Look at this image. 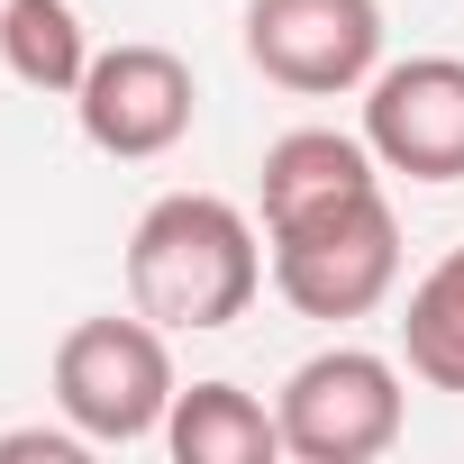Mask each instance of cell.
I'll list each match as a JSON object with an SVG mask.
<instances>
[{"label": "cell", "instance_id": "obj_1", "mask_svg": "<svg viewBox=\"0 0 464 464\" xmlns=\"http://www.w3.org/2000/svg\"><path fill=\"white\" fill-rule=\"evenodd\" d=\"M265 237L237 200L218 191H164L128 227V301L173 328V337H218L237 328L265 292Z\"/></svg>", "mask_w": 464, "mask_h": 464}, {"label": "cell", "instance_id": "obj_2", "mask_svg": "<svg viewBox=\"0 0 464 464\" xmlns=\"http://www.w3.org/2000/svg\"><path fill=\"white\" fill-rule=\"evenodd\" d=\"M265 265H274V292L301 310V319H373L392 292H401V209L392 191H355V200H328L310 218H283L265 227Z\"/></svg>", "mask_w": 464, "mask_h": 464}, {"label": "cell", "instance_id": "obj_3", "mask_svg": "<svg viewBox=\"0 0 464 464\" xmlns=\"http://www.w3.org/2000/svg\"><path fill=\"white\" fill-rule=\"evenodd\" d=\"M173 392H182L173 328H155L137 301L101 310V319H73L55 337V410L92 446H146V437H164Z\"/></svg>", "mask_w": 464, "mask_h": 464}, {"label": "cell", "instance_id": "obj_4", "mask_svg": "<svg viewBox=\"0 0 464 464\" xmlns=\"http://www.w3.org/2000/svg\"><path fill=\"white\" fill-rule=\"evenodd\" d=\"M274 419H283L292 464H373L410 428V382L373 346H319V355H301L283 373Z\"/></svg>", "mask_w": 464, "mask_h": 464}, {"label": "cell", "instance_id": "obj_5", "mask_svg": "<svg viewBox=\"0 0 464 464\" xmlns=\"http://www.w3.org/2000/svg\"><path fill=\"white\" fill-rule=\"evenodd\" d=\"M246 64L301 101L364 92L382 73V0H246Z\"/></svg>", "mask_w": 464, "mask_h": 464}, {"label": "cell", "instance_id": "obj_6", "mask_svg": "<svg viewBox=\"0 0 464 464\" xmlns=\"http://www.w3.org/2000/svg\"><path fill=\"white\" fill-rule=\"evenodd\" d=\"M73 119H82V146H101L119 164H155V155H173L191 137L200 82H191V64L173 46L128 37V46H101L92 55V73L73 92Z\"/></svg>", "mask_w": 464, "mask_h": 464}, {"label": "cell", "instance_id": "obj_7", "mask_svg": "<svg viewBox=\"0 0 464 464\" xmlns=\"http://www.w3.org/2000/svg\"><path fill=\"white\" fill-rule=\"evenodd\" d=\"M382 173L464 182V55H401L364 82V128Z\"/></svg>", "mask_w": 464, "mask_h": 464}, {"label": "cell", "instance_id": "obj_8", "mask_svg": "<svg viewBox=\"0 0 464 464\" xmlns=\"http://www.w3.org/2000/svg\"><path fill=\"white\" fill-rule=\"evenodd\" d=\"M373 182H382V164H373L364 137H346V128H283V137L265 146L256 209H265V227H283V218H310V209H328V200H355V191H373Z\"/></svg>", "mask_w": 464, "mask_h": 464}, {"label": "cell", "instance_id": "obj_9", "mask_svg": "<svg viewBox=\"0 0 464 464\" xmlns=\"http://www.w3.org/2000/svg\"><path fill=\"white\" fill-rule=\"evenodd\" d=\"M164 455L173 464H274L283 455V419L246 392V382H182L173 419H164Z\"/></svg>", "mask_w": 464, "mask_h": 464}, {"label": "cell", "instance_id": "obj_10", "mask_svg": "<svg viewBox=\"0 0 464 464\" xmlns=\"http://www.w3.org/2000/svg\"><path fill=\"white\" fill-rule=\"evenodd\" d=\"M92 55L101 46H92L73 0H0V64H10V82H28L46 101H73Z\"/></svg>", "mask_w": 464, "mask_h": 464}, {"label": "cell", "instance_id": "obj_11", "mask_svg": "<svg viewBox=\"0 0 464 464\" xmlns=\"http://www.w3.org/2000/svg\"><path fill=\"white\" fill-rule=\"evenodd\" d=\"M401 373L428 392H464V246H446L401 301Z\"/></svg>", "mask_w": 464, "mask_h": 464}, {"label": "cell", "instance_id": "obj_12", "mask_svg": "<svg viewBox=\"0 0 464 464\" xmlns=\"http://www.w3.org/2000/svg\"><path fill=\"white\" fill-rule=\"evenodd\" d=\"M37 455H46V464H82L92 437H82L73 419H64V428H10V437H0V464H37Z\"/></svg>", "mask_w": 464, "mask_h": 464}]
</instances>
